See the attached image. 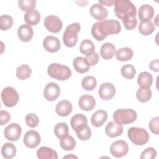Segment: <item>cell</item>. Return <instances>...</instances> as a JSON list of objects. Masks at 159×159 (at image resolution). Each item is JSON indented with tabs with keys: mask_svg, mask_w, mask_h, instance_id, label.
<instances>
[{
	"mask_svg": "<svg viewBox=\"0 0 159 159\" xmlns=\"http://www.w3.org/2000/svg\"><path fill=\"white\" fill-rule=\"evenodd\" d=\"M121 30V25L119 21L108 19L96 22L91 28L93 37L98 41H102L108 35L117 34Z\"/></svg>",
	"mask_w": 159,
	"mask_h": 159,
	"instance_id": "6da1fadb",
	"label": "cell"
},
{
	"mask_svg": "<svg viewBox=\"0 0 159 159\" xmlns=\"http://www.w3.org/2000/svg\"><path fill=\"white\" fill-rule=\"evenodd\" d=\"M114 13L117 18L122 20L137 14L136 7L134 4L128 0H116L114 2Z\"/></svg>",
	"mask_w": 159,
	"mask_h": 159,
	"instance_id": "7a4b0ae2",
	"label": "cell"
},
{
	"mask_svg": "<svg viewBox=\"0 0 159 159\" xmlns=\"http://www.w3.org/2000/svg\"><path fill=\"white\" fill-rule=\"evenodd\" d=\"M47 72L50 76L60 81L66 80L71 76V71L68 66L56 63L48 66Z\"/></svg>",
	"mask_w": 159,
	"mask_h": 159,
	"instance_id": "3957f363",
	"label": "cell"
},
{
	"mask_svg": "<svg viewBox=\"0 0 159 159\" xmlns=\"http://www.w3.org/2000/svg\"><path fill=\"white\" fill-rule=\"evenodd\" d=\"M80 28V25L78 22L72 23L67 26L63 35V41L66 47H73L76 44Z\"/></svg>",
	"mask_w": 159,
	"mask_h": 159,
	"instance_id": "277c9868",
	"label": "cell"
},
{
	"mask_svg": "<svg viewBox=\"0 0 159 159\" xmlns=\"http://www.w3.org/2000/svg\"><path fill=\"white\" fill-rule=\"evenodd\" d=\"M127 135L130 141L136 145H143L147 143L149 139V134L143 128L132 127L128 130Z\"/></svg>",
	"mask_w": 159,
	"mask_h": 159,
	"instance_id": "5b68a950",
	"label": "cell"
},
{
	"mask_svg": "<svg viewBox=\"0 0 159 159\" xmlns=\"http://www.w3.org/2000/svg\"><path fill=\"white\" fill-rule=\"evenodd\" d=\"M137 113L132 109H119L113 114V119L115 122L125 125L134 122L137 119Z\"/></svg>",
	"mask_w": 159,
	"mask_h": 159,
	"instance_id": "8992f818",
	"label": "cell"
},
{
	"mask_svg": "<svg viewBox=\"0 0 159 159\" xmlns=\"http://www.w3.org/2000/svg\"><path fill=\"white\" fill-rule=\"evenodd\" d=\"M1 99L6 106L12 107L18 102L19 96L14 88L11 86H7L4 88L1 92Z\"/></svg>",
	"mask_w": 159,
	"mask_h": 159,
	"instance_id": "52a82bcc",
	"label": "cell"
},
{
	"mask_svg": "<svg viewBox=\"0 0 159 159\" xmlns=\"http://www.w3.org/2000/svg\"><path fill=\"white\" fill-rule=\"evenodd\" d=\"M44 25L47 29L53 33L59 32L63 27V24L60 19L55 15H50L45 17Z\"/></svg>",
	"mask_w": 159,
	"mask_h": 159,
	"instance_id": "ba28073f",
	"label": "cell"
},
{
	"mask_svg": "<svg viewBox=\"0 0 159 159\" xmlns=\"http://www.w3.org/2000/svg\"><path fill=\"white\" fill-rule=\"evenodd\" d=\"M129 151V147L126 142L122 140L113 142L110 147V152L115 157L120 158L125 155Z\"/></svg>",
	"mask_w": 159,
	"mask_h": 159,
	"instance_id": "9c48e42d",
	"label": "cell"
},
{
	"mask_svg": "<svg viewBox=\"0 0 159 159\" xmlns=\"http://www.w3.org/2000/svg\"><path fill=\"white\" fill-rule=\"evenodd\" d=\"M22 133V129L20 125L17 123H11L4 129V136L6 139L10 141L17 140Z\"/></svg>",
	"mask_w": 159,
	"mask_h": 159,
	"instance_id": "30bf717a",
	"label": "cell"
},
{
	"mask_svg": "<svg viewBox=\"0 0 159 159\" xmlns=\"http://www.w3.org/2000/svg\"><path fill=\"white\" fill-rule=\"evenodd\" d=\"M60 94V88L55 83H48L43 90V96L48 101L56 100Z\"/></svg>",
	"mask_w": 159,
	"mask_h": 159,
	"instance_id": "8fae6325",
	"label": "cell"
},
{
	"mask_svg": "<svg viewBox=\"0 0 159 159\" xmlns=\"http://www.w3.org/2000/svg\"><path fill=\"white\" fill-rule=\"evenodd\" d=\"M41 138L39 134L34 130L27 131L24 137V145L30 148L37 147L40 143Z\"/></svg>",
	"mask_w": 159,
	"mask_h": 159,
	"instance_id": "7c38bea8",
	"label": "cell"
},
{
	"mask_svg": "<svg viewBox=\"0 0 159 159\" xmlns=\"http://www.w3.org/2000/svg\"><path fill=\"white\" fill-rule=\"evenodd\" d=\"M98 94L102 99L109 100L112 99L116 94L115 86L111 83H104L100 86Z\"/></svg>",
	"mask_w": 159,
	"mask_h": 159,
	"instance_id": "4fadbf2b",
	"label": "cell"
},
{
	"mask_svg": "<svg viewBox=\"0 0 159 159\" xmlns=\"http://www.w3.org/2000/svg\"><path fill=\"white\" fill-rule=\"evenodd\" d=\"M43 46L47 52L54 53L58 52L60 48V42L59 39L52 35L46 37L43 41Z\"/></svg>",
	"mask_w": 159,
	"mask_h": 159,
	"instance_id": "5bb4252c",
	"label": "cell"
},
{
	"mask_svg": "<svg viewBox=\"0 0 159 159\" xmlns=\"http://www.w3.org/2000/svg\"><path fill=\"white\" fill-rule=\"evenodd\" d=\"M90 14L91 16L99 21L105 19L108 15L107 10L101 4H94L90 7Z\"/></svg>",
	"mask_w": 159,
	"mask_h": 159,
	"instance_id": "9a60e30c",
	"label": "cell"
},
{
	"mask_svg": "<svg viewBox=\"0 0 159 159\" xmlns=\"http://www.w3.org/2000/svg\"><path fill=\"white\" fill-rule=\"evenodd\" d=\"M80 107L85 111H91L96 106V101L91 95L84 94L81 96L78 100Z\"/></svg>",
	"mask_w": 159,
	"mask_h": 159,
	"instance_id": "2e32d148",
	"label": "cell"
},
{
	"mask_svg": "<svg viewBox=\"0 0 159 159\" xmlns=\"http://www.w3.org/2000/svg\"><path fill=\"white\" fill-rule=\"evenodd\" d=\"M123 132L122 125L115 121L109 122L105 127V132L109 137H116L122 134Z\"/></svg>",
	"mask_w": 159,
	"mask_h": 159,
	"instance_id": "e0dca14e",
	"label": "cell"
},
{
	"mask_svg": "<svg viewBox=\"0 0 159 159\" xmlns=\"http://www.w3.org/2000/svg\"><path fill=\"white\" fill-rule=\"evenodd\" d=\"M33 34V29L29 24H22L17 30V35L19 39L24 42H29L32 39Z\"/></svg>",
	"mask_w": 159,
	"mask_h": 159,
	"instance_id": "ac0fdd59",
	"label": "cell"
},
{
	"mask_svg": "<svg viewBox=\"0 0 159 159\" xmlns=\"http://www.w3.org/2000/svg\"><path fill=\"white\" fill-rule=\"evenodd\" d=\"M154 15V9L149 4H143L139 9L138 16L141 21H148L152 19Z\"/></svg>",
	"mask_w": 159,
	"mask_h": 159,
	"instance_id": "d6986e66",
	"label": "cell"
},
{
	"mask_svg": "<svg viewBox=\"0 0 159 159\" xmlns=\"http://www.w3.org/2000/svg\"><path fill=\"white\" fill-rule=\"evenodd\" d=\"M55 111L60 116H67L72 111V104L68 100H62L57 103L55 107Z\"/></svg>",
	"mask_w": 159,
	"mask_h": 159,
	"instance_id": "ffe728a7",
	"label": "cell"
},
{
	"mask_svg": "<svg viewBox=\"0 0 159 159\" xmlns=\"http://www.w3.org/2000/svg\"><path fill=\"white\" fill-rule=\"evenodd\" d=\"M107 119V114L106 111L104 110H98L96 111L91 117V121L93 124L96 127H99L102 126L104 123L106 121Z\"/></svg>",
	"mask_w": 159,
	"mask_h": 159,
	"instance_id": "44dd1931",
	"label": "cell"
},
{
	"mask_svg": "<svg viewBox=\"0 0 159 159\" xmlns=\"http://www.w3.org/2000/svg\"><path fill=\"white\" fill-rule=\"evenodd\" d=\"M73 66L75 70L79 73H84L89 71L90 65L86 59L82 57H77L73 61Z\"/></svg>",
	"mask_w": 159,
	"mask_h": 159,
	"instance_id": "7402d4cb",
	"label": "cell"
},
{
	"mask_svg": "<svg viewBox=\"0 0 159 159\" xmlns=\"http://www.w3.org/2000/svg\"><path fill=\"white\" fill-rule=\"evenodd\" d=\"M37 155L39 159H57L56 151L48 147H41L37 151Z\"/></svg>",
	"mask_w": 159,
	"mask_h": 159,
	"instance_id": "603a6c76",
	"label": "cell"
},
{
	"mask_svg": "<svg viewBox=\"0 0 159 159\" xmlns=\"http://www.w3.org/2000/svg\"><path fill=\"white\" fill-rule=\"evenodd\" d=\"M116 52L115 46L110 42H106L102 44L100 50V54L104 60L111 59L116 54Z\"/></svg>",
	"mask_w": 159,
	"mask_h": 159,
	"instance_id": "cb8c5ba5",
	"label": "cell"
},
{
	"mask_svg": "<svg viewBox=\"0 0 159 159\" xmlns=\"http://www.w3.org/2000/svg\"><path fill=\"white\" fill-rule=\"evenodd\" d=\"M24 20L29 25H35L40 20V14L37 10L33 9L25 14Z\"/></svg>",
	"mask_w": 159,
	"mask_h": 159,
	"instance_id": "d4e9b609",
	"label": "cell"
},
{
	"mask_svg": "<svg viewBox=\"0 0 159 159\" xmlns=\"http://www.w3.org/2000/svg\"><path fill=\"white\" fill-rule=\"evenodd\" d=\"M153 82V76L152 75L147 71H143L140 73L137 78L138 84L140 87H146L150 88Z\"/></svg>",
	"mask_w": 159,
	"mask_h": 159,
	"instance_id": "484cf974",
	"label": "cell"
},
{
	"mask_svg": "<svg viewBox=\"0 0 159 159\" xmlns=\"http://www.w3.org/2000/svg\"><path fill=\"white\" fill-rule=\"evenodd\" d=\"M116 57L117 60L125 61L130 60L133 57V51L129 47H124L119 49L116 52Z\"/></svg>",
	"mask_w": 159,
	"mask_h": 159,
	"instance_id": "4316f807",
	"label": "cell"
},
{
	"mask_svg": "<svg viewBox=\"0 0 159 159\" xmlns=\"http://www.w3.org/2000/svg\"><path fill=\"white\" fill-rule=\"evenodd\" d=\"M77 137L81 140H87L91 136V130L88 124H84L79 126L75 130Z\"/></svg>",
	"mask_w": 159,
	"mask_h": 159,
	"instance_id": "83f0119b",
	"label": "cell"
},
{
	"mask_svg": "<svg viewBox=\"0 0 159 159\" xmlns=\"http://www.w3.org/2000/svg\"><path fill=\"white\" fill-rule=\"evenodd\" d=\"M152 91L150 88L140 87L138 89L136 93L137 99L142 102H146L148 101L152 97Z\"/></svg>",
	"mask_w": 159,
	"mask_h": 159,
	"instance_id": "f1b7e54d",
	"label": "cell"
},
{
	"mask_svg": "<svg viewBox=\"0 0 159 159\" xmlns=\"http://www.w3.org/2000/svg\"><path fill=\"white\" fill-rule=\"evenodd\" d=\"M1 153L5 158L10 159L15 157L16 154V148L14 144L11 143H5L1 148Z\"/></svg>",
	"mask_w": 159,
	"mask_h": 159,
	"instance_id": "f546056e",
	"label": "cell"
},
{
	"mask_svg": "<svg viewBox=\"0 0 159 159\" xmlns=\"http://www.w3.org/2000/svg\"><path fill=\"white\" fill-rule=\"evenodd\" d=\"M54 132L57 138L62 139L68 135L69 132L68 127L65 122H59L55 126Z\"/></svg>",
	"mask_w": 159,
	"mask_h": 159,
	"instance_id": "4dcf8cb0",
	"label": "cell"
},
{
	"mask_svg": "<svg viewBox=\"0 0 159 159\" xmlns=\"http://www.w3.org/2000/svg\"><path fill=\"white\" fill-rule=\"evenodd\" d=\"M155 30V26L151 20L141 21L139 25V31L143 35H149L153 33Z\"/></svg>",
	"mask_w": 159,
	"mask_h": 159,
	"instance_id": "1f68e13d",
	"label": "cell"
},
{
	"mask_svg": "<svg viewBox=\"0 0 159 159\" xmlns=\"http://www.w3.org/2000/svg\"><path fill=\"white\" fill-rule=\"evenodd\" d=\"M32 70L29 65L25 64L18 66L16 70V76L21 80H24L29 78L30 76Z\"/></svg>",
	"mask_w": 159,
	"mask_h": 159,
	"instance_id": "d6a6232c",
	"label": "cell"
},
{
	"mask_svg": "<svg viewBox=\"0 0 159 159\" xmlns=\"http://www.w3.org/2000/svg\"><path fill=\"white\" fill-rule=\"evenodd\" d=\"M71 125L72 129L75 130L79 126L84 124H88L86 117L82 114H76L71 119Z\"/></svg>",
	"mask_w": 159,
	"mask_h": 159,
	"instance_id": "836d02e7",
	"label": "cell"
},
{
	"mask_svg": "<svg viewBox=\"0 0 159 159\" xmlns=\"http://www.w3.org/2000/svg\"><path fill=\"white\" fill-rule=\"evenodd\" d=\"M60 146L64 150H72L76 147V141L72 136L68 135L65 138L60 139Z\"/></svg>",
	"mask_w": 159,
	"mask_h": 159,
	"instance_id": "e575fe53",
	"label": "cell"
},
{
	"mask_svg": "<svg viewBox=\"0 0 159 159\" xmlns=\"http://www.w3.org/2000/svg\"><path fill=\"white\" fill-rule=\"evenodd\" d=\"M81 85L83 89L86 91H92L97 86L96 79L92 76H87L82 80Z\"/></svg>",
	"mask_w": 159,
	"mask_h": 159,
	"instance_id": "d590c367",
	"label": "cell"
},
{
	"mask_svg": "<svg viewBox=\"0 0 159 159\" xmlns=\"http://www.w3.org/2000/svg\"><path fill=\"white\" fill-rule=\"evenodd\" d=\"M94 49H95V46H94L93 42L91 40H88V39L83 40L81 42V45L80 46V52L83 54L86 55L93 53L94 52Z\"/></svg>",
	"mask_w": 159,
	"mask_h": 159,
	"instance_id": "8d00e7d4",
	"label": "cell"
},
{
	"mask_svg": "<svg viewBox=\"0 0 159 159\" xmlns=\"http://www.w3.org/2000/svg\"><path fill=\"white\" fill-rule=\"evenodd\" d=\"M120 73L123 77L127 79H132L135 75V68L130 64L125 65L122 66L120 69Z\"/></svg>",
	"mask_w": 159,
	"mask_h": 159,
	"instance_id": "74e56055",
	"label": "cell"
},
{
	"mask_svg": "<svg viewBox=\"0 0 159 159\" xmlns=\"http://www.w3.org/2000/svg\"><path fill=\"white\" fill-rule=\"evenodd\" d=\"M13 24V19L9 15H2L0 17V28L2 30H7Z\"/></svg>",
	"mask_w": 159,
	"mask_h": 159,
	"instance_id": "f35d334b",
	"label": "cell"
},
{
	"mask_svg": "<svg viewBox=\"0 0 159 159\" xmlns=\"http://www.w3.org/2000/svg\"><path fill=\"white\" fill-rule=\"evenodd\" d=\"M19 8L23 11H29L33 9L36 6L35 0H19L18 1Z\"/></svg>",
	"mask_w": 159,
	"mask_h": 159,
	"instance_id": "ab89813d",
	"label": "cell"
},
{
	"mask_svg": "<svg viewBox=\"0 0 159 159\" xmlns=\"http://www.w3.org/2000/svg\"><path fill=\"white\" fill-rule=\"evenodd\" d=\"M25 120L26 124L31 128H34L37 127L39 122V117L34 113L27 114L25 116Z\"/></svg>",
	"mask_w": 159,
	"mask_h": 159,
	"instance_id": "60d3db41",
	"label": "cell"
},
{
	"mask_svg": "<svg viewBox=\"0 0 159 159\" xmlns=\"http://www.w3.org/2000/svg\"><path fill=\"white\" fill-rule=\"evenodd\" d=\"M125 28L127 30H132L136 27L137 20L135 16L128 17L122 20Z\"/></svg>",
	"mask_w": 159,
	"mask_h": 159,
	"instance_id": "b9f144b4",
	"label": "cell"
},
{
	"mask_svg": "<svg viewBox=\"0 0 159 159\" xmlns=\"http://www.w3.org/2000/svg\"><path fill=\"white\" fill-rule=\"evenodd\" d=\"M157 156V151L153 147H148L144 150L140 155L141 159H153Z\"/></svg>",
	"mask_w": 159,
	"mask_h": 159,
	"instance_id": "7bdbcfd3",
	"label": "cell"
},
{
	"mask_svg": "<svg viewBox=\"0 0 159 159\" xmlns=\"http://www.w3.org/2000/svg\"><path fill=\"white\" fill-rule=\"evenodd\" d=\"M149 128L152 133L154 134H158L159 133V117H155L152 118L149 122Z\"/></svg>",
	"mask_w": 159,
	"mask_h": 159,
	"instance_id": "ee69618b",
	"label": "cell"
},
{
	"mask_svg": "<svg viewBox=\"0 0 159 159\" xmlns=\"http://www.w3.org/2000/svg\"><path fill=\"white\" fill-rule=\"evenodd\" d=\"M85 58L90 66H94L99 61V55L98 53L93 52V53L87 55Z\"/></svg>",
	"mask_w": 159,
	"mask_h": 159,
	"instance_id": "f6af8a7d",
	"label": "cell"
},
{
	"mask_svg": "<svg viewBox=\"0 0 159 159\" xmlns=\"http://www.w3.org/2000/svg\"><path fill=\"white\" fill-rule=\"evenodd\" d=\"M11 119V116L7 111H1L0 113V124L3 125L7 124Z\"/></svg>",
	"mask_w": 159,
	"mask_h": 159,
	"instance_id": "bcb514c9",
	"label": "cell"
},
{
	"mask_svg": "<svg viewBox=\"0 0 159 159\" xmlns=\"http://www.w3.org/2000/svg\"><path fill=\"white\" fill-rule=\"evenodd\" d=\"M149 68H150L151 70H152L155 72H158L159 71V60H158V59L152 60L149 63Z\"/></svg>",
	"mask_w": 159,
	"mask_h": 159,
	"instance_id": "7dc6e473",
	"label": "cell"
},
{
	"mask_svg": "<svg viewBox=\"0 0 159 159\" xmlns=\"http://www.w3.org/2000/svg\"><path fill=\"white\" fill-rule=\"evenodd\" d=\"M115 2V1H99V3L101 4H104L107 6H111Z\"/></svg>",
	"mask_w": 159,
	"mask_h": 159,
	"instance_id": "c3c4849f",
	"label": "cell"
},
{
	"mask_svg": "<svg viewBox=\"0 0 159 159\" xmlns=\"http://www.w3.org/2000/svg\"><path fill=\"white\" fill-rule=\"evenodd\" d=\"M77 158V157H76L75 155H66V156L64 157L63 158Z\"/></svg>",
	"mask_w": 159,
	"mask_h": 159,
	"instance_id": "681fc988",
	"label": "cell"
}]
</instances>
